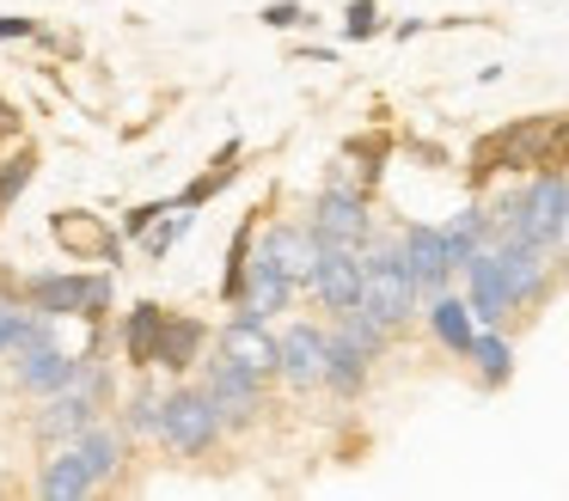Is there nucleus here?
Masks as SVG:
<instances>
[{
	"mask_svg": "<svg viewBox=\"0 0 569 501\" xmlns=\"http://www.w3.org/2000/svg\"><path fill=\"white\" fill-rule=\"evenodd\" d=\"M221 354H233L239 367H251V373H263V379L276 373V337H270V324H263V318L233 312V324L221 330Z\"/></svg>",
	"mask_w": 569,
	"mask_h": 501,
	"instance_id": "obj_17",
	"label": "nucleus"
},
{
	"mask_svg": "<svg viewBox=\"0 0 569 501\" xmlns=\"http://www.w3.org/2000/svg\"><path fill=\"white\" fill-rule=\"evenodd\" d=\"M380 7L373 0H349L343 7V31H349V43H368V37H380Z\"/></svg>",
	"mask_w": 569,
	"mask_h": 501,
	"instance_id": "obj_30",
	"label": "nucleus"
},
{
	"mask_svg": "<svg viewBox=\"0 0 569 501\" xmlns=\"http://www.w3.org/2000/svg\"><path fill=\"white\" fill-rule=\"evenodd\" d=\"M263 239L276 244V257H282V269H288V275H295L300 288H307V281H312V269H319V257H325V239H319V232H312L307 220H300V227L276 220V227H263Z\"/></svg>",
	"mask_w": 569,
	"mask_h": 501,
	"instance_id": "obj_18",
	"label": "nucleus"
},
{
	"mask_svg": "<svg viewBox=\"0 0 569 501\" xmlns=\"http://www.w3.org/2000/svg\"><path fill=\"white\" fill-rule=\"evenodd\" d=\"M466 361L478 367L483 391H496V385H508V373H515V342H508L496 324H478V337H471Z\"/></svg>",
	"mask_w": 569,
	"mask_h": 501,
	"instance_id": "obj_20",
	"label": "nucleus"
},
{
	"mask_svg": "<svg viewBox=\"0 0 569 501\" xmlns=\"http://www.w3.org/2000/svg\"><path fill=\"white\" fill-rule=\"evenodd\" d=\"M38 495H50V501H87V495H99V477L87 471L80 447H68V452H56V459H43Z\"/></svg>",
	"mask_w": 569,
	"mask_h": 501,
	"instance_id": "obj_19",
	"label": "nucleus"
},
{
	"mask_svg": "<svg viewBox=\"0 0 569 501\" xmlns=\"http://www.w3.org/2000/svg\"><path fill=\"white\" fill-rule=\"evenodd\" d=\"M545 166H569V117H551V141H545Z\"/></svg>",
	"mask_w": 569,
	"mask_h": 501,
	"instance_id": "obj_34",
	"label": "nucleus"
},
{
	"mask_svg": "<svg viewBox=\"0 0 569 501\" xmlns=\"http://www.w3.org/2000/svg\"><path fill=\"white\" fill-rule=\"evenodd\" d=\"M239 153H246V141H227V147H221V153H214V166H209V171H202V178H197V183H184V190H178V196H172V202H178V208H190V214H197V208H202V202H214V196H221V190H227V183H233V171H239V166H233V159H239Z\"/></svg>",
	"mask_w": 569,
	"mask_h": 501,
	"instance_id": "obj_24",
	"label": "nucleus"
},
{
	"mask_svg": "<svg viewBox=\"0 0 569 501\" xmlns=\"http://www.w3.org/2000/svg\"><path fill=\"white\" fill-rule=\"evenodd\" d=\"M221 410L209 403V391L202 385H178L172 398H166V410H160V440L178 452V459H202V452L221 440Z\"/></svg>",
	"mask_w": 569,
	"mask_h": 501,
	"instance_id": "obj_3",
	"label": "nucleus"
},
{
	"mask_svg": "<svg viewBox=\"0 0 569 501\" xmlns=\"http://www.w3.org/2000/svg\"><path fill=\"white\" fill-rule=\"evenodd\" d=\"M80 459H87V471L99 477V489L104 483H117L123 477V464H129V428H104L99 415H92L87 428H80Z\"/></svg>",
	"mask_w": 569,
	"mask_h": 501,
	"instance_id": "obj_16",
	"label": "nucleus"
},
{
	"mask_svg": "<svg viewBox=\"0 0 569 501\" xmlns=\"http://www.w3.org/2000/svg\"><path fill=\"white\" fill-rule=\"evenodd\" d=\"M26 312H31V305H26V300H13V288H0V354H13Z\"/></svg>",
	"mask_w": 569,
	"mask_h": 501,
	"instance_id": "obj_31",
	"label": "nucleus"
},
{
	"mask_svg": "<svg viewBox=\"0 0 569 501\" xmlns=\"http://www.w3.org/2000/svg\"><path fill=\"white\" fill-rule=\"evenodd\" d=\"M325 349H331V330L319 324H288V337H276V373L288 379L295 391H312L325 385Z\"/></svg>",
	"mask_w": 569,
	"mask_h": 501,
	"instance_id": "obj_9",
	"label": "nucleus"
},
{
	"mask_svg": "<svg viewBox=\"0 0 569 501\" xmlns=\"http://www.w3.org/2000/svg\"><path fill=\"white\" fill-rule=\"evenodd\" d=\"M50 239L62 244L68 257H80V263H92L99 257L104 269L123 257V239L117 232H104V220L99 214H80V208H62V214H50Z\"/></svg>",
	"mask_w": 569,
	"mask_h": 501,
	"instance_id": "obj_11",
	"label": "nucleus"
},
{
	"mask_svg": "<svg viewBox=\"0 0 569 501\" xmlns=\"http://www.w3.org/2000/svg\"><path fill=\"white\" fill-rule=\"evenodd\" d=\"M160 324H166V305L160 300H141V305H129V312H123V361L129 367H153Z\"/></svg>",
	"mask_w": 569,
	"mask_h": 501,
	"instance_id": "obj_21",
	"label": "nucleus"
},
{
	"mask_svg": "<svg viewBox=\"0 0 569 501\" xmlns=\"http://www.w3.org/2000/svg\"><path fill=\"white\" fill-rule=\"evenodd\" d=\"M31 178H38V147H31V141H19L13 153L0 159V214H7V208H13L19 196L31 190Z\"/></svg>",
	"mask_w": 569,
	"mask_h": 501,
	"instance_id": "obj_26",
	"label": "nucleus"
},
{
	"mask_svg": "<svg viewBox=\"0 0 569 501\" xmlns=\"http://www.w3.org/2000/svg\"><path fill=\"white\" fill-rule=\"evenodd\" d=\"M202 391H209V403L221 410V422H227V428L251 422V415L263 410V373L239 367L233 354H214V361L202 367Z\"/></svg>",
	"mask_w": 569,
	"mask_h": 501,
	"instance_id": "obj_6",
	"label": "nucleus"
},
{
	"mask_svg": "<svg viewBox=\"0 0 569 501\" xmlns=\"http://www.w3.org/2000/svg\"><path fill=\"white\" fill-rule=\"evenodd\" d=\"M422 318H429V337L441 342L447 354H459L466 361V349H471V337H478V318H471V305L459 300V293H429V305H422Z\"/></svg>",
	"mask_w": 569,
	"mask_h": 501,
	"instance_id": "obj_15",
	"label": "nucleus"
},
{
	"mask_svg": "<svg viewBox=\"0 0 569 501\" xmlns=\"http://www.w3.org/2000/svg\"><path fill=\"white\" fill-rule=\"evenodd\" d=\"M263 24H276V31L307 24V7H300V0H270V7H263Z\"/></svg>",
	"mask_w": 569,
	"mask_h": 501,
	"instance_id": "obj_33",
	"label": "nucleus"
},
{
	"mask_svg": "<svg viewBox=\"0 0 569 501\" xmlns=\"http://www.w3.org/2000/svg\"><path fill=\"white\" fill-rule=\"evenodd\" d=\"M295 293H300V281L282 269L276 244H270V239H258V244H251V269H246V293H239V312H246V318H263V324H270L276 312H288V305H295Z\"/></svg>",
	"mask_w": 569,
	"mask_h": 501,
	"instance_id": "obj_5",
	"label": "nucleus"
},
{
	"mask_svg": "<svg viewBox=\"0 0 569 501\" xmlns=\"http://www.w3.org/2000/svg\"><path fill=\"white\" fill-rule=\"evenodd\" d=\"M337 337H343L349 349H361L368 361H380V354H386V342H392V324H380L373 312L349 305V312H337Z\"/></svg>",
	"mask_w": 569,
	"mask_h": 501,
	"instance_id": "obj_25",
	"label": "nucleus"
},
{
	"mask_svg": "<svg viewBox=\"0 0 569 501\" xmlns=\"http://www.w3.org/2000/svg\"><path fill=\"white\" fill-rule=\"evenodd\" d=\"M483 239H490V214H483L478 202H471V208H459V214H453V220H447V227H441L447 263H453V269H466V263H471V251H478Z\"/></svg>",
	"mask_w": 569,
	"mask_h": 501,
	"instance_id": "obj_23",
	"label": "nucleus"
},
{
	"mask_svg": "<svg viewBox=\"0 0 569 501\" xmlns=\"http://www.w3.org/2000/svg\"><path fill=\"white\" fill-rule=\"evenodd\" d=\"M68 373H74V354L56 342V324L43 330V337H31V342H19V349H13V385L31 391V398H50V391H62Z\"/></svg>",
	"mask_w": 569,
	"mask_h": 501,
	"instance_id": "obj_8",
	"label": "nucleus"
},
{
	"mask_svg": "<svg viewBox=\"0 0 569 501\" xmlns=\"http://www.w3.org/2000/svg\"><path fill=\"white\" fill-rule=\"evenodd\" d=\"M563 208H569V178L563 166H539V178L520 190V239L557 251V232H563Z\"/></svg>",
	"mask_w": 569,
	"mask_h": 501,
	"instance_id": "obj_4",
	"label": "nucleus"
},
{
	"mask_svg": "<svg viewBox=\"0 0 569 501\" xmlns=\"http://www.w3.org/2000/svg\"><path fill=\"white\" fill-rule=\"evenodd\" d=\"M251 244H258V220H246V227L233 232V244H227V275H221V300H227V305H239V293H246Z\"/></svg>",
	"mask_w": 569,
	"mask_h": 501,
	"instance_id": "obj_28",
	"label": "nucleus"
},
{
	"mask_svg": "<svg viewBox=\"0 0 569 501\" xmlns=\"http://www.w3.org/2000/svg\"><path fill=\"white\" fill-rule=\"evenodd\" d=\"M361 312H373L380 324H410V318L422 312V288L417 275L405 269V257H398V244H361Z\"/></svg>",
	"mask_w": 569,
	"mask_h": 501,
	"instance_id": "obj_1",
	"label": "nucleus"
},
{
	"mask_svg": "<svg viewBox=\"0 0 569 501\" xmlns=\"http://www.w3.org/2000/svg\"><path fill=\"white\" fill-rule=\"evenodd\" d=\"M307 293L325 305V312H349V305H361V244H325Z\"/></svg>",
	"mask_w": 569,
	"mask_h": 501,
	"instance_id": "obj_10",
	"label": "nucleus"
},
{
	"mask_svg": "<svg viewBox=\"0 0 569 501\" xmlns=\"http://www.w3.org/2000/svg\"><path fill=\"white\" fill-rule=\"evenodd\" d=\"M19 37H38V19H19V12H0V43H19Z\"/></svg>",
	"mask_w": 569,
	"mask_h": 501,
	"instance_id": "obj_35",
	"label": "nucleus"
},
{
	"mask_svg": "<svg viewBox=\"0 0 569 501\" xmlns=\"http://www.w3.org/2000/svg\"><path fill=\"white\" fill-rule=\"evenodd\" d=\"M557 251L569 257V208H563V232H557Z\"/></svg>",
	"mask_w": 569,
	"mask_h": 501,
	"instance_id": "obj_37",
	"label": "nucleus"
},
{
	"mask_svg": "<svg viewBox=\"0 0 569 501\" xmlns=\"http://www.w3.org/2000/svg\"><path fill=\"white\" fill-rule=\"evenodd\" d=\"M172 208L178 202H141V208H129V214H123V239H141V232H148L160 214H172Z\"/></svg>",
	"mask_w": 569,
	"mask_h": 501,
	"instance_id": "obj_32",
	"label": "nucleus"
},
{
	"mask_svg": "<svg viewBox=\"0 0 569 501\" xmlns=\"http://www.w3.org/2000/svg\"><path fill=\"white\" fill-rule=\"evenodd\" d=\"M19 300L38 305L50 318H104L111 305V275H74V269H56V275H26L19 281Z\"/></svg>",
	"mask_w": 569,
	"mask_h": 501,
	"instance_id": "obj_2",
	"label": "nucleus"
},
{
	"mask_svg": "<svg viewBox=\"0 0 569 501\" xmlns=\"http://www.w3.org/2000/svg\"><path fill=\"white\" fill-rule=\"evenodd\" d=\"M13 134H19V110L7 104V92H0V141H13Z\"/></svg>",
	"mask_w": 569,
	"mask_h": 501,
	"instance_id": "obj_36",
	"label": "nucleus"
},
{
	"mask_svg": "<svg viewBox=\"0 0 569 501\" xmlns=\"http://www.w3.org/2000/svg\"><path fill=\"white\" fill-rule=\"evenodd\" d=\"M398 257H405V269L417 275L422 300H429V293H441L447 275H453V263H447V244H441V227H422V220H410V227L398 232Z\"/></svg>",
	"mask_w": 569,
	"mask_h": 501,
	"instance_id": "obj_13",
	"label": "nucleus"
},
{
	"mask_svg": "<svg viewBox=\"0 0 569 501\" xmlns=\"http://www.w3.org/2000/svg\"><path fill=\"white\" fill-rule=\"evenodd\" d=\"M368 354L361 349H349L343 337L331 330V349H325V385L337 391V398H361V385H368Z\"/></svg>",
	"mask_w": 569,
	"mask_h": 501,
	"instance_id": "obj_22",
	"label": "nucleus"
},
{
	"mask_svg": "<svg viewBox=\"0 0 569 501\" xmlns=\"http://www.w3.org/2000/svg\"><path fill=\"white\" fill-rule=\"evenodd\" d=\"M190 227H197V214H190V208H172V220H153V227L141 232V251H148V257H166Z\"/></svg>",
	"mask_w": 569,
	"mask_h": 501,
	"instance_id": "obj_29",
	"label": "nucleus"
},
{
	"mask_svg": "<svg viewBox=\"0 0 569 501\" xmlns=\"http://www.w3.org/2000/svg\"><path fill=\"white\" fill-rule=\"evenodd\" d=\"M160 410H166V398L141 379V385L123 398V428H129V434H141V440H160Z\"/></svg>",
	"mask_w": 569,
	"mask_h": 501,
	"instance_id": "obj_27",
	"label": "nucleus"
},
{
	"mask_svg": "<svg viewBox=\"0 0 569 501\" xmlns=\"http://www.w3.org/2000/svg\"><path fill=\"white\" fill-rule=\"evenodd\" d=\"M466 305L478 324H502L515 305H508V281H502V257H496V244H478L466 263Z\"/></svg>",
	"mask_w": 569,
	"mask_h": 501,
	"instance_id": "obj_12",
	"label": "nucleus"
},
{
	"mask_svg": "<svg viewBox=\"0 0 569 501\" xmlns=\"http://www.w3.org/2000/svg\"><path fill=\"white\" fill-rule=\"evenodd\" d=\"M202 342H209V324H202V318L166 312L160 342H153V367H160V373H190V367H197V354H202Z\"/></svg>",
	"mask_w": 569,
	"mask_h": 501,
	"instance_id": "obj_14",
	"label": "nucleus"
},
{
	"mask_svg": "<svg viewBox=\"0 0 569 501\" xmlns=\"http://www.w3.org/2000/svg\"><path fill=\"white\" fill-rule=\"evenodd\" d=\"M307 227L319 232L325 244H368V227H373V214H368V190H349V183H325L319 202H312V214H307Z\"/></svg>",
	"mask_w": 569,
	"mask_h": 501,
	"instance_id": "obj_7",
	"label": "nucleus"
}]
</instances>
